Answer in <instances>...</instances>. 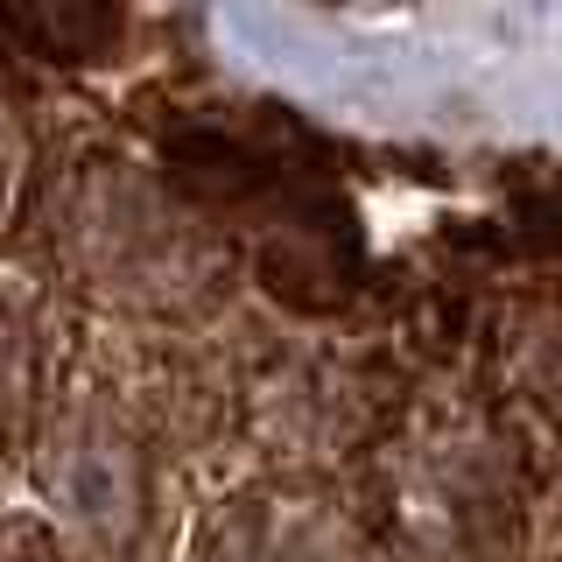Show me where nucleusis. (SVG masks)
Here are the masks:
<instances>
[{
    "instance_id": "1",
    "label": "nucleus",
    "mask_w": 562,
    "mask_h": 562,
    "mask_svg": "<svg viewBox=\"0 0 562 562\" xmlns=\"http://www.w3.org/2000/svg\"><path fill=\"white\" fill-rule=\"evenodd\" d=\"M183 169L198 176L204 190H239V198H260V190L274 183V162H268V155L239 148V140H225V134H204L198 148H183ZM274 218H281V225H274L281 246L295 239V246L310 254V274H316V281H330V268L316 260V233H324V225H310V218H316V204H281V198H274ZM281 246H274L268 268H281ZM316 295H324V289H316Z\"/></svg>"
},
{
    "instance_id": "3",
    "label": "nucleus",
    "mask_w": 562,
    "mask_h": 562,
    "mask_svg": "<svg viewBox=\"0 0 562 562\" xmlns=\"http://www.w3.org/2000/svg\"><path fill=\"white\" fill-rule=\"evenodd\" d=\"M0 562H22V555H8V549H0Z\"/></svg>"
},
{
    "instance_id": "2",
    "label": "nucleus",
    "mask_w": 562,
    "mask_h": 562,
    "mask_svg": "<svg viewBox=\"0 0 562 562\" xmlns=\"http://www.w3.org/2000/svg\"><path fill=\"white\" fill-rule=\"evenodd\" d=\"M8 338L14 330H8V316H0V401H8Z\"/></svg>"
}]
</instances>
